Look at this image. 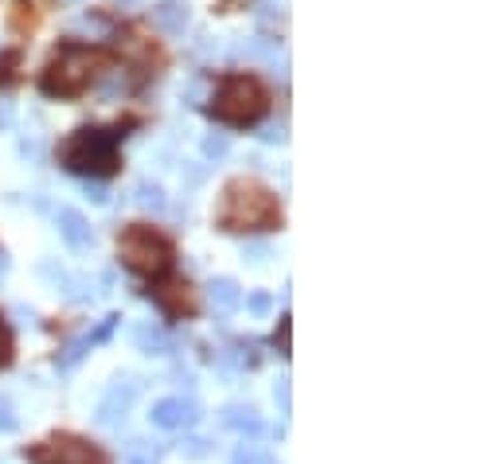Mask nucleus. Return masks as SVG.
Returning a JSON list of instances; mask_svg holds the SVG:
<instances>
[{
	"label": "nucleus",
	"instance_id": "nucleus-8",
	"mask_svg": "<svg viewBox=\"0 0 503 464\" xmlns=\"http://www.w3.org/2000/svg\"><path fill=\"white\" fill-rule=\"evenodd\" d=\"M149 418H153V426H161V429H187L200 421V406H195L192 398H161Z\"/></svg>",
	"mask_w": 503,
	"mask_h": 464
},
{
	"label": "nucleus",
	"instance_id": "nucleus-7",
	"mask_svg": "<svg viewBox=\"0 0 503 464\" xmlns=\"http://www.w3.org/2000/svg\"><path fill=\"white\" fill-rule=\"evenodd\" d=\"M137 394H141V382L133 379V374H122V379H114V387L106 390V398L98 402V421L102 426H122L130 406L137 402Z\"/></svg>",
	"mask_w": 503,
	"mask_h": 464
},
{
	"label": "nucleus",
	"instance_id": "nucleus-21",
	"mask_svg": "<svg viewBox=\"0 0 503 464\" xmlns=\"http://www.w3.org/2000/svg\"><path fill=\"white\" fill-rule=\"evenodd\" d=\"M242 258L250 262V265H262L265 258H270V246H265V242H246L242 246Z\"/></svg>",
	"mask_w": 503,
	"mask_h": 464
},
{
	"label": "nucleus",
	"instance_id": "nucleus-27",
	"mask_svg": "<svg viewBox=\"0 0 503 464\" xmlns=\"http://www.w3.org/2000/svg\"><path fill=\"white\" fill-rule=\"evenodd\" d=\"M273 398H278V406H281V413H289V402H293V390H289V379H281V382H278V390H273Z\"/></svg>",
	"mask_w": 503,
	"mask_h": 464
},
{
	"label": "nucleus",
	"instance_id": "nucleus-15",
	"mask_svg": "<svg viewBox=\"0 0 503 464\" xmlns=\"http://www.w3.org/2000/svg\"><path fill=\"white\" fill-rule=\"evenodd\" d=\"M133 203L141 207V211H149V215H161L168 200H164V187L161 184H153V180H141L133 187Z\"/></svg>",
	"mask_w": 503,
	"mask_h": 464
},
{
	"label": "nucleus",
	"instance_id": "nucleus-25",
	"mask_svg": "<svg viewBox=\"0 0 503 464\" xmlns=\"http://www.w3.org/2000/svg\"><path fill=\"white\" fill-rule=\"evenodd\" d=\"M246 304H250L254 316H270V312H273V297H270V293H254V297L246 301Z\"/></svg>",
	"mask_w": 503,
	"mask_h": 464
},
{
	"label": "nucleus",
	"instance_id": "nucleus-30",
	"mask_svg": "<svg viewBox=\"0 0 503 464\" xmlns=\"http://www.w3.org/2000/svg\"><path fill=\"white\" fill-rule=\"evenodd\" d=\"M187 452H192V457H203V452H207V441H187Z\"/></svg>",
	"mask_w": 503,
	"mask_h": 464
},
{
	"label": "nucleus",
	"instance_id": "nucleus-20",
	"mask_svg": "<svg viewBox=\"0 0 503 464\" xmlns=\"http://www.w3.org/2000/svg\"><path fill=\"white\" fill-rule=\"evenodd\" d=\"M86 348H90V343H86V340H75V343H67V348H63V355H59L55 363H59V367H63V371H67V367H75V363H78V359H83V355H86Z\"/></svg>",
	"mask_w": 503,
	"mask_h": 464
},
{
	"label": "nucleus",
	"instance_id": "nucleus-28",
	"mask_svg": "<svg viewBox=\"0 0 503 464\" xmlns=\"http://www.w3.org/2000/svg\"><path fill=\"white\" fill-rule=\"evenodd\" d=\"M262 141H265V145H281V141H285V130H281V125H265V130H262Z\"/></svg>",
	"mask_w": 503,
	"mask_h": 464
},
{
	"label": "nucleus",
	"instance_id": "nucleus-5",
	"mask_svg": "<svg viewBox=\"0 0 503 464\" xmlns=\"http://www.w3.org/2000/svg\"><path fill=\"white\" fill-rule=\"evenodd\" d=\"M94 67H102V55L90 47H63L43 75L47 94H78L94 78Z\"/></svg>",
	"mask_w": 503,
	"mask_h": 464
},
{
	"label": "nucleus",
	"instance_id": "nucleus-4",
	"mask_svg": "<svg viewBox=\"0 0 503 464\" xmlns=\"http://www.w3.org/2000/svg\"><path fill=\"white\" fill-rule=\"evenodd\" d=\"M117 258L141 278H161L172 265V246L149 226H125L122 239H117Z\"/></svg>",
	"mask_w": 503,
	"mask_h": 464
},
{
	"label": "nucleus",
	"instance_id": "nucleus-22",
	"mask_svg": "<svg viewBox=\"0 0 503 464\" xmlns=\"http://www.w3.org/2000/svg\"><path fill=\"white\" fill-rule=\"evenodd\" d=\"M117 320H122V316H106V320H102V328H98L94 335H86V343H90V348H94V343H106V340H110V332L117 328Z\"/></svg>",
	"mask_w": 503,
	"mask_h": 464
},
{
	"label": "nucleus",
	"instance_id": "nucleus-31",
	"mask_svg": "<svg viewBox=\"0 0 503 464\" xmlns=\"http://www.w3.org/2000/svg\"><path fill=\"white\" fill-rule=\"evenodd\" d=\"M281 355H289V320L281 324Z\"/></svg>",
	"mask_w": 503,
	"mask_h": 464
},
{
	"label": "nucleus",
	"instance_id": "nucleus-6",
	"mask_svg": "<svg viewBox=\"0 0 503 464\" xmlns=\"http://www.w3.org/2000/svg\"><path fill=\"white\" fill-rule=\"evenodd\" d=\"M24 460L28 464H110L106 449H98L86 437H75V433H55V437L24 449Z\"/></svg>",
	"mask_w": 503,
	"mask_h": 464
},
{
	"label": "nucleus",
	"instance_id": "nucleus-19",
	"mask_svg": "<svg viewBox=\"0 0 503 464\" xmlns=\"http://www.w3.org/2000/svg\"><path fill=\"white\" fill-rule=\"evenodd\" d=\"M16 426H20V418H16L12 398H8V394H0V433H16Z\"/></svg>",
	"mask_w": 503,
	"mask_h": 464
},
{
	"label": "nucleus",
	"instance_id": "nucleus-12",
	"mask_svg": "<svg viewBox=\"0 0 503 464\" xmlns=\"http://www.w3.org/2000/svg\"><path fill=\"white\" fill-rule=\"evenodd\" d=\"M187 20H192V12H187L184 0H164L161 8H153V24L168 35H180L187 28Z\"/></svg>",
	"mask_w": 503,
	"mask_h": 464
},
{
	"label": "nucleus",
	"instance_id": "nucleus-29",
	"mask_svg": "<svg viewBox=\"0 0 503 464\" xmlns=\"http://www.w3.org/2000/svg\"><path fill=\"white\" fill-rule=\"evenodd\" d=\"M254 457H258L254 449H239V457H234V464H254Z\"/></svg>",
	"mask_w": 503,
	"mask_h": 464
},
{
	"label": "nucleus",
	"instance_id": "nucleus-1",
	"mask_svg": "<svg viewBox=\"0 0 503 464\" xmlns=\"http://www.w3.org/2000/svg\"><path fill=\"white\" fill-rule=\"evenodd\" d=\"M281 211L278 200L254 180H231L219 203V226L223 231H270L278 226Z\"/></svg>",
	"mask_w": 503,
	"mask_h": 464
},
{
	"label": "nucleus",
	"instance_id": "nucleus-11",
	"mask_svg": "<svg viewBox=\"0 0 503 464\" xmlns=\"http://www.w3.org/2000/svg\"><path fill=\"white\" fill-rule=\"evenodd\" d=\"M207 301L215 304V312H219V316H231V312L242 304L239 281H231V278H215L211 285H207Z\"/></svg>",
	"mask_w": 503,
	"mask_h": 464
},
{
	"label": "nucleus",
	"instance_id": "nucleus-16",
	"mask_svg": "<svg viewBox=\"0 0 503 464\" xmlns=\"http://www.w3.org/2000/svg\"><path fill=\"white\" fill-rule=\"evenodd\" d=\"M226 153H231V137L226 133H207L203 137V156L207 161H223Z\"/></svg>",
	"mask_w": 503,
	"mask_h": 464
},
{
	"label": "nucleus",
	"instance_id": "nucleus-13",
	"mask_svg": "<svg viewBox=\"0 0 503 464\" xmlns=\"http://www.w3.org/2000/svg\"><path fill=\"white\" fill-rule=\"evenodd\" d=\"M223 426L226 429H239V433H250V437H262L265 426L258 418V410L254 406H226L223 410Z\"/></svg>",
	"mask_w": 503,
	"mask_h": 464
},
{
	"label": "nucleus",
	"instance_id": "nucleus-9",
	"mask_svg": "<svg viewBox=\"0 0 503 464\" xmlns=\"http://www.w3.org/2000/svg\"><path fill=\"white\" fill-rule=\"evenodd\" d=\"M55 223H59V234H63V242L71 246V250H90V246H94L90 223H86L83 215L75 211V207H59Z\"/></svg>",
	"mask_w": 503,
	"mask_h": 464
},
{
	"label": "nucleus",
	"instance_id": "nucleus-17",
	"mask_svg": "<svg viewBox=\"0 0 503 464\" xmlns=\"http://www.w3.org/2000/svg\"><path fill=\"white\" fill-rule=\"evenodd\" d=\"M12 359H16V335L4 316H0V367H12Z\"/></svg>",
	"mask_w": 503,
	"mask_h": 464
},
{
	"label": "nucleus",
	"instance_id": "nucleus-23",
	"mask_svg": "<svg viewBox=\"0 0 503 464\" xmlns=\"http://www.w3.org/2000/svg\"><path fill=\"white\" fill-rule=\"evenodd\" d=\"M203 94H207V83H203V78H192V83L184 86V102H187V106H200Z\"/></svg>",
	"mask_w": 503,
	"mask_h": 464
},
{
	"label": "nucleus",
	"instance_id": "nucleus-32",
	"mask_svg": "<svg viewBox=\"0 0 503 464\" xmlns=\"http://www.w3.org/2000/svg\"><path fill=\"white\" fill-rule=\"evenodd\" d=\"M8 265H12V262H8V254L0 250V278H4V273H8Z\"/></svg>",
	"mask_w": 503,
	"mask_h": 464
},
{
	"label": "nucleus",
	"instance_id": "nucleus-26",
	"mask_svg": "<svg viewBox=\"0 0 503 464\" xmlns=\"http://www.w3.org/2000/svg\"><path fill=\"white\" fill-rule=\"evenodd\" d=\"M83 192H86V200H90V203H110V192H106L98 180H86Z\"/></svg>",
	"mask_w": 503,
	"mask_h": 464
},
{
	"label": "nucleus",
	"instance_id": "nucleus-24",
	"mask_svg": "<svg viewBox=\"0 0 503 464\" xmlns=\"http://www.w3.org/2000/svg\"><path fill=\"white\" fill-rule=\"evenodd\" d=\"M12 125H16V102L0 94V130H12Z\"/></svg>",
	"mask_w": 503,
	"mask_h": 464
},
{
	"label": "nucleus",
	"instance_id": "nucleus-10",
	"mask_svg": "<svg viewBox=\"0 0 503 464\" xmlns=\"http://www.w3.org/2000/svg\"><path fill=\"white\" fill-rule=\"evenodd\" d=\"M153 297H156V304L168 312V316H192L195 312V297H192V289H187L184 281H168V285H161V289H153Z\"/></svg>",
	"mask_w": 503,
	"mask_h": 464
},
{
	"label": "nucleus",
	"instance_id": "nucleus-18",
	"mask_svg": "<svg viewBox=\"0 0 503 464\" xmlns=\"http://www.w3.org/2000/svg\"><path fill=\"white\" fill-rule=\"evenodd\" d=\"M125 460H130V464H156V449L149 445V441H130Z\"/></svg>",
	"mask_w": 503,
	"mask_h": 464
},
{
	"label": "nucleus",
	"instance_id": "nucleus-3",
	"mask_svg": "<svg viewBox=\"0 0 503 464\" xmlns=\"http://www.w3.org/2000/svg\"><path fill=\"white\" fill-rule=\"evenodd\" d=\"M63 164L78 176H110L117 168V133L110 130H78L63 145Z\"/></svg>",
	"mask_w": 503,
	"mask_h": 464
},
{
	"label": "nucleus",
	"instance_id": "nucleus-14",
	"mask_svg": "<svg viewBox=\"0 0 503 464\" xmlns=\"http://www.w3.org/2000/svg\"><path fill=\"white\" fill-rule=\"evenodd\" d=\"M133 343H137V351H145V355H168L172 351V340H168L164 328H156V324H137Z\"/></svg>",
	"mask_w": 503,
	"mask_h": 464
},
{
	"label": "nucleus",
	"instance_id": "nucleus-2",
	"mask_svg": "<svg viewBox=\"0 0 503 464\" xmlns=\"http://www.w3.org/2000/svg\"><path fill=\"white\" fill-rule=\"evenodd\" d=\"M265 90L258 86V78L250 75H231L219 83L215 90V102H211V114L226 125H250L265 114Z\"/></svg>",
	"mask_w": 503,
	"mask_h": 464
}]
</instances>
